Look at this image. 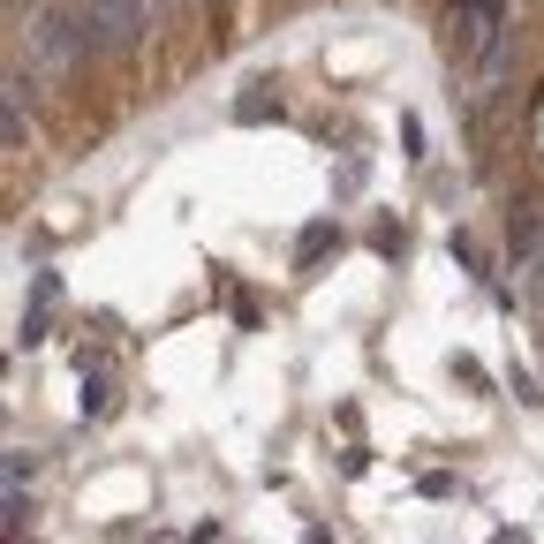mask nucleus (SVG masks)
<instances>
[{"label":"nucleus","instance_id":"obj_3","mask_svg":"<svg viewBox=\"0 0 544 544\" xmlns=\"http://www.w3.org/2000/svg\"><path fill=\"white\" fill-rule=\"evenodd\" d=\"M76 16L99 53H129L144 38V0H76Z\"/></svg>","mask_w":544,"mask_h":544},{"label":"nucleus","instance_id":"obj_1","mask_svg":"<svg viewBox=\"0 0 544 544\" xmlns=\"http://www.w3.org/2000/svg\"><path fill=\"white\" fill-rule=\"evenodd\" d=\"M91 31H84V16H76V8H53V16H38L31 23V76L38 84H61L68 68L76 61H91Z\"/></svg>","mask_w":544,"mask_h":544},{"label":"nucleus","instance_id":"obj_7","mask_svg":"<svg viewBox=\"0 0 544 544\" xmlns=\"http://www.w3.org/2000/svg\"><path fill=\"white\" fill-rule=\"evenodd\" d=\"M325 242H333V227H303V242H295V265H318V257H325Z\"/></svg>","mask_w":544,"mask_h":544},{"label":"nucleus","instance_id":"obj_8","mask_svg":"<svg viewBox=\"0 0 544 544\" xmlns=\"http://www.w3.org/2000/svg\"><path fill=\"white\" fill-rule=\"evenodd\" d=\"M106 408V371H91V356H84V416H99Z\"/></svg>","mask_w":544,"mask_h":544},{"label":"nucleus","instance_id":"obj_2","mask_svg":"<svg viewBox=\"0 0 544 544\" xmlns=\"http://www.w3.org/2000/svg\"><path fill=\"white\" fill-rule=\"evenodd\" d=\"M499 16H507V0H454L446 8V53L454 61H484L499 46Z\"/></svg>","mask_w":544,"mask_h":544},{"label":"nucleus","instance_id":"obj_4","mask_svg":"<svg viewBox=\"0 0 544 544\" xmlns=\"http://www.w3.org/2000/svg\"><path fill=\"white\" fill-rule=\"evenodd\" d=\"M507 257H514V272H522V295H544V212H537V204H522V212H514Z\"/></svg>","mask_w":544,"mask_h":544},{"label":"nucleus","instance_id":"obj_5","mask_svg":"<svg viewBox=\"0 0 544 544\" xmlns=\"http://www.w3.org/2000/svg\"><path fill=\"white\" fill-rule=\"evenodd\" d=\"M235 121H280V91H272V84H250V91L235 99Z\"/></svg>","mask_w":544,"mask_h":544},{"label":"nucleus","instance_id":"obj_9","mask_svg":"<svg viewBox=\"0 0 544 544\" xmlns=\"http://www.w3.org/2000/svg\"><path fill=\"white\" fill-rule=\"evenodd\" d=\"M454 378H461V386H476V393L492 386V378H484V363H476V356H454Z\"/></svg>","mask_w":544,"mask_h":544},{"label":"nucleus","instance_id":"obj_6","mask_svg":"<svg viewBox=\"0 0 544 544\" xmlns=\"http://www.w3.org/2000/svg\"><path fill=\"white\" fill-rule=\"evenodd\" d=\"M23 522H31V492H23V484H8V514H0V537L23 544Z\"/></svg>","mask_w":544,"mask_h":544}]
</instances>
